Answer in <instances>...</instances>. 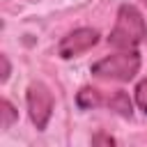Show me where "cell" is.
I'll return each instance as SVG.
<instances>
[{"mask_svg": "<svg viewBox=\"0 0 147 147\" xmlns=\"http://www.w3.org/2000/svg\"><path fill=\"white\" fill-rule=\"evenodd\" d=\"M145 37H147V25H145L142 14L133 5H122L119 11H117V21H115V28H113L108 41L115 48L133 51Z\"/></svg>", "mask_w": 147, "mask_h": 147, "instance_id": "cell-1", "label": "cell"}, {"mask_svg": "<svg viewBox=\"0 0 147 147\" xmlns=\"http://www.w3.org/2000/svg\"><path fill=\"white\" fill-rule=\"evenodd\" d=\"M140 69V55L133 51H122L115 55H106L99 62L92 64V74L96 78H106V80H131Z\"/></svg>", "mask_w": 147, "mask_h": 147, "instance_id": "cell-2", "label": "cell"}, {"mask_svg": "<svg viewBox=\"0 0 147 147\" xmlns=\"http://www.w3.org/2000/svg\"><path fill=\"white\" fill-rule=\"evenodd\" d=\"M78 106L80 108H96V106H108L110 110L124 115V117H131V99L124 90H113V92H101V90H94V87H83L76 96Z\"/></svg>", "mask_w": 147, "mask_h": 147, "instance_id": "cell-3", "label": "cell"}, {"mask_svg": "<svg viewBox=\"0 0 147 147\" xmlns=\"http://www.w3.org/2000/svg\"><path fill=\"white\" fill-rule=\"evenodd\" d=\"M28 110L32 124L39 131H44L53 115V94L44 83H32L28 87Z\"/></svg>", "mask_w": 147, "mask_h": 147, "instance_id": "cell-4", "label": "cell"}, {"mask_svg": "<svg viewBox=\"0 0 147 147\" xmlns=\"http://www.w3.org/2000/svg\"><path fill=\"white\" fill-rule=\"evenodd\" d=\"M99 41V32L92 30V28H78L74 32H69L60 46H57V55L64 57V60H71V57H78L80 53L90 51L94 44Z\"/></svg>", "mask_w": 147, "mask_h": 147, "instance_id": "cell-5", "label": "cell"}, {"mask_svg": "<svg viewBox=\"0 0 147 147\" xmlns=\"http://www.w3.org/2000/svg\"><path fill=\"white\" fill-rule=\"evenodd\" d=\"M0 113H2V122H0V126L2 129H9L11 126V122L16 119V110H14V106L7 101V99H2V103H0Z\"/></svg>", "mask_w": 147, "mask_h": 147, "instance_id": "cell-6", "label": "cell"}, {"mask_svg": "<svg viewBox=\"0 0 147 147\" xmlns=\"http://www.w3.org/2000/svg\"><path fill=\"white\" fill-rule=\"evenodd\" d=\"M136 103L147 113V80L138 83V87H136Z\"/></svg>", "mask_w": 147, "mask_h": 147, "instance_id": "cell-7", "label": "cell"}, {"mask_svg": "<svg viewBox=\"0 0 147 147\" xmlns=\"http://www.w3.org/2000/svg\"><path fill=\"white\" fill-rule=\"evenodd\" d=\"M0 62H2V83H5V80L9 78V62H7V55H2Z\"/></svg>", "mask_w": 147, "mask_h": 147, "instance_id": "cell-8", "label": "cell"}, {"mask_svg": "<svg viewBox=\"0 0 147 147\" xmlns=\"http://www.w3.org/2000/svg\"><path fill=\"white\" fill-rule=\"evenodd\" d=\"M92 142H115V140H113L110 136H94Z\"/></svg>", "mask_w": 147, "mask_h": 147, "instance_id": "cell-9", "label": "cell"}, {"mask_svg": "<svg viewBox=\"0 0 147 147\" xmlns=\"http://www.w3.org/2000/svg\"><path fill=\"white\" fill-rule=\"evenodd\" d=\"M142 2H145V5H147V0H142Z\"/></svg>", "mask_w": 147, "mask_h": 147, "instance_id": "cell-10", "label": "cell"}]
</instances>
